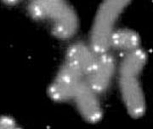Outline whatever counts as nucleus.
Instances as JSON below:
<instances>
[{
	"label": "nucleus",
	"mask_w": 153,
	"mask_h": 129,
	"mask_svg": "<svg viewBox=\"0 0 153 129\" xmlns=\"http://www.w3.org/2000/svg\"><path fill=\"white\" fill-rule=\"evenodd\" d=\"M132 0H103L94 20L90 34V48L96 55L107 52L115 26Z\"/></svg>",
	"instance_id": "f257e3e1"
},
{
	"label": "nucleus",
	"mask_w": 153,
	"mask_h": 129,
	"mask_svg": "<svg viewBox=\"0 0 153 129\" xmlns=\"http://www.w3.org/2000/svg\"><path fill=\"white\" fill-rule=\"evenodd\" d=\"M83 77L84 75L79 70L65 62L49 86V98L59 103L73 98Z\"/></svg>",
	"instance_id": "f03ea898"
},
{
	"label": "nucleus",
	"mask_w": 153,
	"mask_h": 129,
	"mask_svg": "<svg viewBox=\"0 0 153 129\" xmlns=\"http://www.w3.org/2000/svg\"><path fill=\"white\" fill-rule=\"evenodd\" d=\"M120 89L128 114L134 118L142 117L146 112V99L139 76H120Z\"/></svg>",
	"instance_id": "7ed1b4c3"
},
{
	"label": "nucleus",
	"mask_w": 153,
	"mask_h": 129,
	"mask_svg": "<svg viewBox=\"0 0 153 129\" xmlns=\"http://www.w3.org/2000/svg\"><path fill=\"white\" fill-rule=\"evenodd\" d=\"M115 71L113 57L107 52L98 55L92 69L87 75V83L97 94L107 90Z\"/></svg>",
	"instance_id": "20e7f679"
},
{
	"label": "nucleus",
	"mask_w": 153,
	"mask_h": 129,
	"mask_svg": "<svg viewBox=\"0 0 153 129\" xmlns=\"http://www.w3.org/2000/svg\"><path fill=\"white\" fill-rule=\"evenodd\" d=\"M77 110L82 117L90 123H97L102 118V109L97 97L86 80H82L73 97Z\"/></svg>",
	"instance_id": "39448f33"
},
{
	"label": "nucleus",
	"mask_w": 153,
	"mask_h": 129,
	"mask_svg": "<svg viewBox=\"0 0 153 129\" xmlns=\"http://www.w3.org/2000/svg\"><path fill=\"white\" fill-rule=\"evenodd\" d=\"M53 33L59 39H66L71 38L76 34L78 21L76 13L66 2L50 19Z\"/></svg>",
	"instance_id": "423d86ee"
},
{
	"label": "nucleus",
	"mask_w": 153,
	"mask_h": 129,
	"mask_svg": "<svg viewBox=\"0 0 153 129\" xmlns=\"http://www.w3.org/2000/svg\"><path fill=\"white\" fill-rule=\"evenodd\" d=\"M97 56L90 46L78 43L72 45L68 49L65 62L79 70L84 76H87L92 69Z\"/></svg>",
	"instance_id": "0eeeda50"
},
{
	"label": "nucleus",
	"mask_w": 153,
	"mask_h": 129,
	"mask_svg": "<svg viewBox=\"0 0 153 129\" xmlns=\"http://www.w3.org/2000/svg\"><path fill=\"white\" fill-rule=\"evenodd\" d=\"M140 39L139 34L130 29L115 30L110 39V47L127 53L140 48Z\"/></svg>",
	"instance_id": "6e6552de"
},
{
	"label": "nucleus",
	"mask_w": 153,
	"mask_h": 129,
	"mask_svg": "<svg viewBox=\"0 0 153 129\" xmlns=\"http://www.w3.org/2000/svg\"><path fill=\"white\" fill-rule=\"evenodd\" d=\"M146 63V54L140 48L128 52L121 63L120 76H139Z\"/></svg>",
	"instance_id": "1a4fd4ad"
},
{
	"label": "nucleus",
	"mask_w": 153,
	"mask_h": 129,
	"mask_svg": "<svg viewBox=\"0 0 153 129\" xmlns=\"http://www.w3.org/2000/svg\"><path fill=\"white\" fill-rule=\"evenodd\" d=\"M64 2V0H31L30 13L38 20H50Z\"/></svg>",
	"instance_id": "9d476101"
},
{
	"label": "nucleus",
	"mask_w": 153,
	"mask_h": 129,
	"mask_svg": "<svg viewBox=\"0 0 153 129\" xmlns=\"http://www.w3.org/2000/svg\"><path fill=\"white\" fill-rule=\"evenodd\" d=\"M19 127L14 119L9 116H1L0 117V129H13L18 128Z\"/></svg>",
	"instance_id": "9b49d317"
},
{
	"label": "nucleus",
	"mask_w": 153,
	"mask_h": 129,
	"mask_svg": "<svg viewBox=\"0 0 153 129\" xmlns=\"http://www.w3.org/2000/svg\"><path fill=\"white\" fill-rule=\"evenodd\" d=\"M3 1L8 5H15V4H16L20 0H3Z\"/></svg>",
	"instance_id": "f8f14e48"
}]
</instances>
